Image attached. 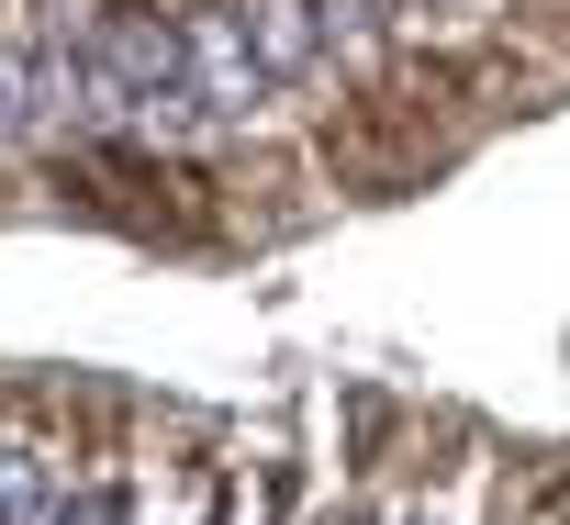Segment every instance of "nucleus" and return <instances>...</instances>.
<instances>
[{
    "instance_id": "obj_1",
    "label": "nucleus",
    "mask_w": 570,
    "mask_h": 525,
    "mask_svg": "<svg viewBox=\"0 0 570 525\" xmlns=\"http://www.w3.org/2000/svg\"><path fill=\"white\" fill-rule=\"evenodd\" d=\"M190 79H202V112H213V123H246V112H257L268 57H257L246 12H190Z\"/></svg>"
},
{
    "instance_id": "obj_4",
    "label": "nucleus",
    "mask_w": 570,
    "mask_h": 525,
    "mask_svg": "<svg viewBox=\"0 0 570 525\" xmlns=\"http://www.w3.org/2000/svg\"><path fill=\"white\" fill-rule=\"evenodd\" d=\"M0 146H35V68L0 46Z\"/></svg>"
},
{
    "instance_id": "obj_3",
    "label": "nucleus",
    "mask_w": 570,
    "mask_h": 525,
    "mask_svg": "<svg viewBox=\"0 0 570 525\" xmlns=\"http://www.w3.org/2000/svg\"><path fill=\"white\" fill-rule=\"evenodd\" d=\"M57 492H46V458L35 447H0V525H46Z\"/></svg>"
},
{
    "instance_id": "obj_2",
    "label": "nucleus",
    "mask_w": 570,
    "mask_h": 525,
    "mask_svg": "<svg viewBox=\"0 0 570 525\" xmlns=\"http://www.w3.org/2000/svg\"><path fill=\"white\" fill-rule=\"evenodd\" d=\"M235 12H246V34H257L268 79H303V68L325 57V23H314V0H235Z\"/></svg>"
}]
</instances>
